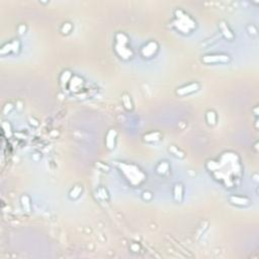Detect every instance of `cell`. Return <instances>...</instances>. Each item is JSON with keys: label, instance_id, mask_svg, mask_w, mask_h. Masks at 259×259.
<instances>
[{"label": "cell", "instance_id": "3", "mask_svg": "<svg viewBox=\"0 0 259 259\" xmlns=\"http://www.w3.org/2000/svg\"><path fill=\"white\" fill-rule=\"evenodd\" d=\"M230 199L231 201H232V204H245V202L248 201L247 199L242 198V197H239V196H232Z\"/></svg>", "mask_w": 259, "mask_h": 259}, {"label": "cell", "instance_id": "1", "mask_svg": "<svg viewBox=\"0 0 259 259\" xmlns=\"http://www.w3.org/2000/svg\"><path fill=\"white\" fill-rule=\"evenodd\" d=\"M198 84L197 83H191L188 84L187 86H183L181 88H179L177 90V94H180V95H185V94L191 93V92H194L196 90H198Z\"/></svg>", "mask_w": 259, "mask_h": 259}, {"label": "cell", "instance_id": "2", "mask_svg": "<svg viewBox=\"0 0 259 259\" xmlns=\"http://www.w3.org/2000/svg\"><path fill=\"white\" fill-rule=\"evenodd\" d=\"M207 120L210 125H215L217 120V115L214 111H207Z\"/></svg>", "mask_w": 259, "mask_h": 259}]
</instances>
